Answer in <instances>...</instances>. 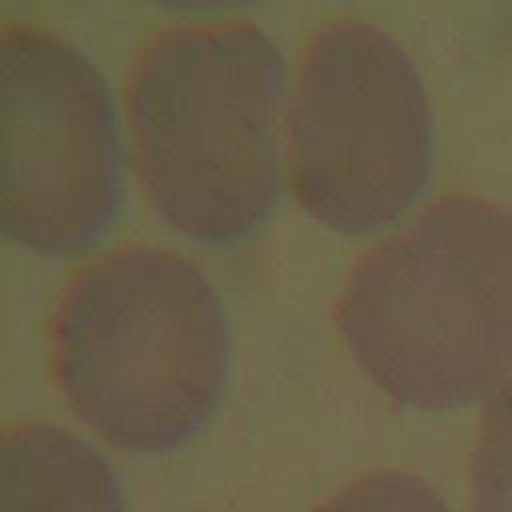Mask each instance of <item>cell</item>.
<instances>
[{"mask_svg":"<svg viewBox=\"0 0 512 512\" xmlns=\"http://www.w3.org/2000/svg\"><path fill=\"white\" fill-rule=\"evenodd\" d=\"M48 366L72 412L108 444L168 454L222 402L230 328L208 274L170 248L128 244L82 264L46 326Z\"/></svg>","mask_w":512,"mask_h":512,"instance_id":"cell-2","label":"cell"},{"mask_svg":"<svg viewBox=\"0 0 512 512\" xmlns=\"http://www.w3.org/2000/svg\"><path fill=\"white\" fill-rule=\"evenodd\" d=\"M316 512H450V508L424 478L386 468L348 482Z\"/></svg>","mask_w":512,"mask_h":512,"instance_id":"cell-8","label":"cell"},{"mask_svg":"<svg viewBox=\"0 0 512 512\" xmlns=\"http://www.w3.org/2000/svg\"><path fill=\"white\" fill-rule=\"evenodd\" d=\"M288 94L284 52L254 20L154 30L124 82L132 158L152 208L212 244L260 226L286 174Z\"/></svg>","mask_w":512,"mask_h":512,"instance_id":"cell-1","label":"cell"},{"mask_svg":"<svg viewBox=\"0 0 512 512\" xmlns=\"http://www.w3.org/2000/svg\"><path fill=\"white\" fill-rule=\"evenodd\" d=\"M334 320L396 404L478 400L512 368V212L476 194L428 202L358 256Z\"/></svg>","mask_w":512,"mask_h":512,"instance_id":"cell-3","label":"cell"},{"mask_svg":"<svg viewBox=\"0 0 512 512\" xmlns=\"http://www.w3.org/2000/svg\"><path fill=\"white\" fill-rule=\"evenodd\" d=\"M2 512H128L110 462L54 422H22L2 436Z\"/></svg>","mask_w":512,"mask_h":512,"instance_id":"cell-6","label":"cell"},{"mask_svg":"<svg viewBox=\"0 0 512 512\" xmlns=\"http://www.w3.org/2000/svg\"><path fill=\"white\" fill-rule=\"evenodd\" d=\"M432 148L428 90L388 30L338 16L310 32L286 114V174L308 214L346 234L390 224L424 190Z\"/></svg>","mask_w":512,"mask_h":512,"instance_id":"cell-4","label":"cell"},{"mask_svg":"<svg viewBox=\"0 0 512 512\" xmlns=\"http://www.w3.org/2000/svg\"><path fill=\"white\" fill-rule=\"evenodd\" d=\"M472 512H512V368L490 390L470 456Z\"/></svg>","mask_w":512,"mask_h":512,"instance_id":"cell-7","label":"cell"},{"mask_svg":"<svg viewBox=\"0 0 512 512\" xmlns=\"http://www.w3.org/2000/svg\"><path fill=\"white\" fill-rule=\"evenodd\" d=\"M4 238L40 254L94 244L124 194V152L108 80L72 40L42 24L0 28Z\"/></svg>","mask_w":512,"mask_h":512,"instance_id":"cell-5","label":"cell"}]
</instances>
